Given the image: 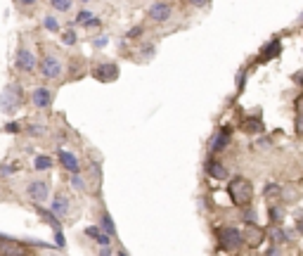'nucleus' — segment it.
<instances>
[{
	"instance_id": "bb28decb",
	"label": "nucleus",
	"mask_w": 303,
	"mask_h": 256,
	"mask_svg": "<svg viewBox=\"0 0 303 256\" xmlns=\"http://www.w3.org/2000/svg\"><path fill=\"white\" fill-rule=\"evenodd\" d=\"M247 130H249V133H260V130H263V124H260V121H256V124H247Z\"/></svg>"
},
{
	"instance_id": "aec40b11",
	"label": "nucleus",
	"mask_w": 303,
	"mask_h": 256,
	"mask_svg": "<svg viewBox=\"0 0 303 256\" xmlns=\"http://www.w3.org/2000/svg\"><path fill=\"white\" fill-rule=\"evenodd\" d=\"M52 166V159L48 157V154H41V157H36V169L38 171H48Z\"/></svg>"
},
{
	"instance_id": "7ed1b4c3",
	"label": "nucleus",
	"mask_w": 303,
	"mask_h": 256,
	"mask_svg": "<svg viewBox=\"0 0 303 256\" xmlns=\"http://www.w3.org/2000/svg\"><path fill=\"white\" fill-rule=\"evenodd\" d=\"M22 102H24V97H22V90H19L17 83H10L2 90V95H0V109H2L5 114H12L14 109H19Z\"/></svg>"
},
{
	"instance_id": "39448f33",
	"label": "nucleus",
	"mask_w": 303,
	"mask_h": 256,
	"mask_svg": "<svg viewBox=\"0 0 303 256\" xmlns=\"http://www.w3.org/2000/svg\"><path fill=\"white\" fill-rule=\"evenodd\" d=\"M38 66H41V74H43L45 78H57V76L62 74V69H64V66H62V62H59L54 55H45Z\"/></svg>"
},
{
	"instance_id": "2f4dec72",
	"label": "nucleus",
	"mask_w": 303,
	"mask_h": 256,
	"mask_svg": "<svg viewBox=\"0 0 303 256\" xmlns=\"http://www.w3.org/2000/svg\"><path fill=\"white\" fill-rule=\"evenodd\" d=\"M100 256H111V247H100Z\"/></svg>"
},
{
	"instance_id": "9b49d317",
	"label": "nucleus",
	"mask_w": 303,
	"mask_h": 256,
	"mask_svg": "<svg viewBox=\"0 0 303 256\" xmlns=\"http://www.w3.org/2000/svg\"><path fill=\"white\" fill-rule=\"evenodd\" d=\"M150 17L154 21H166L171 17V5L168 2H154L150 7Z\"/></svg>"
},
{
	"instance_id": "f8f14e48",
	"label": "nucleus",
	"mask_w": 303,
	"mask_h": 256,
	"mask_svg": "<svg viewBox=\"0 0 303 256\" xmlns=\"http://www.w3.org/2000/svg\"><path fill=\"white\" fill-rule=\"evenodd\" d=\"M227 142H230V128H220L216 135H213V140H211V152L216 154L220 149H225Z\"/></svg>"
},
{
	"instance_id": "6ab92c4d",
	"label": "nucleus",
	"mask_w": 303,
	"mask_h": 256,
	"mask_svg": "<svg viewBox=\"0 0 303 256\" xmlns=\"http://www.w3.org/2000/svg\"><path fill=\"white\" fill-rule=\"evenodd\" d=\"M50 5H52L57 12H69L71 5H74V0H50Z\"/></svg>"
},
{
	"instance_id": "c756f323",
	"label": "nucleus",
	"mask_w": 303,
	"mask_h": 256,
	"mask_svg": "<svg viewBox=\"0 0 303 256\" xmlns=\"http://www.w3.org/2000/svg\"><path fill=\"white\" fill-rule=\"evenodd\" d=\"M107 43H109L107 36H100V38H95V48H104Z\"/></svg>"
},
{
	"instance_id": "2eb2a0df",
	"label": "nucleus",
	"mask_w": 303,
	"mask_h": 256,
	"mask_svg": "<svg viewBox=\"0 0 303 256\" xmlns=\"http://www.w3.org/2000/svg\"><path fill=\"white\" fill-rule=\"evenodd\" d=\"M52 213L57 218H66V213H69V199H66L64 194H57L52 199Z\"/></svg>"
},
{
	"instance_id": "c9c22d12",
	"label": "nucleus",
	"mask_w": 303,
	"mask_h": 256,
	"mask_svg": "<svg viewBox=\"0 0 303 256\" xmlns=\"http://www.w3.org/2000/svg\"><path fill=\"white\" fill-rule=\"evenodd\" d=\"M19 2H22L24 7H29V5H36V2H38V0H19Z\"/></svg>"
},
{
	"instance_id": "20e7f679",
	"label": "nucleus",
	"mask_w": 303,
	"mask_h": 256,
	"mask_svg": "<svg viewBox=\"0 0 303 256\" xmlns=\"http://www.w3.org/2000/svg\"><path fill=\"white\" fill-rule=\"evenodd\" d=\"M26 194H29V199L36 204H41L48 199V194H50V183L48 181H33L29 183V188H26Z\"/></svg>"
},
{
	"instance_id": "f03ea898",
	"label": "nucleus",
	"mask_w": 303,
	"mask_h": 256,
	"mask_svg": "<svg viewBox=\"0 0 303 256\" xmlns=\"http://www.w3.org/2000/svg\"><path fill=\"white\" fill-rule=\"evenodd\" d=\"M216 235H218V247H220V249H227V252H235V249H239V247L244 245L242 230H237V228L225 225V228H218Z\"/></svg>"
},
{
	"instance_id": "7c9ffc66",
	"label": "nucleus",
	"mask_w": 303,
	"mask_h": 256,
	"mask_svg": "<svg viewBox=\"0 0 303 256\" xmlns=\"http://www.w3.org/2000/svg\"><path fill=\"white\" fill-rule=\"evenodd\" d=\"M268 256H282L280 247H277V245H272V247H270V252H268Z\"/></svg>"
},
{
	"instance_id": "dca6fc26",
	"label": "nucleus",
	"mask_w": 303,
	"mask_h": 256,
	"mask_svg": "<svg viewBox=\"0 0 303 256\" xmlns=\"http://www.w3.org/2000/svg\"><path fill=\"white\" fill-rule=\"evenodd\" d=\"M280 55V41H270L268 45H265V50L260 53L258 62H268V60H272V57H277Z\"/></svg>"
},
{
	"instance_id": "393cba45",
	"label": "nucleus",
	"mask_w": 303,
	"mask_h": 256,
	"mask_svg": "<svg viewBox=\"0 0 303 256\" xmlns=\"http://www.w3.org/2000/svg\"><path fill=\"white\" fill-rule=\"evenodd\" d=\"M100 233H102V230H100V228H95V225H90V228H86V235L90 237V240H98Z\"/></svg>"
},
{
	"instance_id": "1a4fd4ad",
	"label": "nucleus",
	"mask_w": 303,
	"mask_h": 256,
	"mask_svg": "<svg viewBox=\"0 0 303 256\" xmlns=\"http://www.w3.org/2000/svg\"><path fill=\"white\" fill-rule=\"evenodd\" d=\"M31 102L38 107V109H48L50 102H52V93H50L48 88H36L31 93Z\"/></svg>"
},
{
	"instance_id": "423d86ee",
	"label": "nucleus",
	"mask_w": 303,
	"mask_h": 256,
	"mask_svg": "<svg viewBox=\"0 0 303 256\" xmlns=\"http://www.w3.org/2000/svg\"><path fill=\"white\" fill-rule=\"evenodd\" d=\"M38 213L43 216L45 223H48V225H50V228L54 230V240H57V247H64V235H62V225H59V221L54 218V213H52V211H48V209H41V206H38Z\"/></svg>"
},
{
	"instance_id": "f704fd0d",
	"label": "nucleus",
	"mask_w": 303,
	"mask_h": 256,
	"mask_svg": "<svg viewBox=\"0 0 303 256\" xmlns=\"http://www.w3.org/2000/svg\"><path fill=\"white\" fill-rule=\"evenodd\" d=\"M14 171V166H0V173H12Z\"/></svg>"
},
{
	"instance_id": "5701e85b",
	"label": "nucleus",
	"mask_w": 303,
	"mask_h": 256,
	"mask_svg": "<svg viewBox=\"0 0 303 256\" xmlns=\"http://www.w3.org/2000/svg\"><path fill=\"white\" fill-rule=\"evenodd\" d=\"M270 237H272V242H277V245H280V242H284V240H287V233H284L282 228H275Z\"/></svg>"
},
{
	"instance_id": "72a5a7b5",
	"label": "nucleus",
	"mask_w": 303,
	"mask_h": 256,
	"mask_svg": "<svg viewBox=\"0 0 303 256\" xmlns=\"http://www.w3.org/2000/svg\"><path fill=\"white\" fill-rule=\"evenodd\" d=\"M5 130H7V133H17V130H19V126H17V124H7V126H5Z\"/></svg>"
},
{
	"instance_id": "f257e3e1",
	"label": "nucleus",
	"mask_w": 303,
	"mask_h": 256,
	"mask_svg": "<svg viewBox=\"0 0 303 256\" xmlns=\"http://www.w3.org/2000/svg\"><path fill=\"white\" fill-rule=\"evenodd\" d=\"M227 192H230L232 204H237V206H249V204L253 202V185H251V181L244 178V176L232 178L230 185H227Z\"/></svg>"
},
{
	"instance_id": "473e14b6",
	"label": "nucleus",
	"mask_w": 303,
	"mask_h": 256,
	"mask_svg": "<svg viewBox=\"0 0 303 256\" xmlns=\"http://www.w3.org/2000/svg\"><path fill=\"white\" fill-rule=\"evenodd\" d=\"M195 7H204V5H208V0H190Z\"/></svg>"
},
{
	"instance_id": "4468645a",
	"label": "nucleus",
	"mask_w": 303,
	"mask_h": 256,
	"mask_svg": "<svg viewBox=\"0 0 303 256\" xmlns=\"http://www.w3.org/2000/svg\"><path fill=\"white\" fill-rule=\"evenodd\" d=\"M206 173H208L211 178H216V181H225L227 178V169L218 159H211L206 164Z\"/></svg>"
},
{
	"instance_id": "0eeeda50",
	"label": "nucleus",
	"mask_w": 303,
	"mask_h": 256,
	"mask_svg": "<svg viewBox=\"0 0 303 256\" xmlns=\"http://www.w3.org/2000/svg\"><path fill=\"white\" fill-rule=\"evenodd\" d=\"M14 66H17L19 71H33V69H36V57H33L31 50H26V48H22V50L17 53Z\"/></svg>"
},
{
	"instance_id": "a878e982",
	"label": "nucleus",
	"mask_w": 303,
	"mask_h": 256,
	"mask_svg": "<svg viewBox=\"0 0 303 256\" xmlns=\"http://www.w3.org/2000/svg\"><path fill=\"white\" fill-rule=\"evenodd\" d=\"M71 185H74L76 190H83V188H86V183H83V178H81L78 173H76L74 178H71Z\"/></svg>"
},
{
	"instance_id": "ea45409f",
	"label": "nucleus",
	"mask_w": 303,
	"mask_h": 256,
	"mask_svg": "<svg viewBox=\"0 0 303 256\" xmlns=\"http://www.w3.org/2000/svg\"><path fill=\"white\" fill-rule=\"evenodd\" d=\"M83 2H88V0H83Z\"/></svg>"
},
{
	"instance_id": "9d476101",
	"label": "nucleus",
	"mask_w": 303,
	"mask_h": 256,
	"mask_svg": "<svg viewBox=\"0 0 303 256\" xmlns=\"http://www.w3.org/2000/svg\"><path fill=\"white\" fill-rule=\"evenodd\" d=\"M59 161H62V166H64L69 173H78V169H81V161L76 159L74 152H66V149H59Z\"/></svg>"
},
{
	"instance_id": "6e6552de",
	"label": "nucleus",
	"mask_w": 303,
	"mask_h": 256,
	"mask_svg": "<svg viewBox=\"0 0 303 256\" xmlns=\"http://www.w3.org/2000/svg\"><path fill=\"white\" fill-rule=\"evenodd\" d=\"M116 76H119V69H116V64H111V62L100 64L98 69H95V78H98V81H102V83L114 81Z\"/></svg>"
},
{
	"instance_id": "f3484780",
	"label": "nucleus",
	"mask_w": 303,
	"mask_h": 256,
	"mask_svg": "<svg viewBox=\"0 0 303 256\" xmlns=\"http://www.w3.org/2000/svg\"><path fill=\"white\" fill-rule=\"evenodd\" d=\"M100 223H102V233L104 235H109V237H114V235H116V225H114V221H111V216H109L107 211L102 213Z\"/></svg>"
},
{
	"instance_id": "4be33fe9",
	"label": "nucleus",
	"mask_w": 303,
	"mask_h": 256,
	"mask_svg": "<svg viewBox=\"0 0 303 256\" xmlns=\"http://www.w3.org/2000/svg\"><path fill=\"white\" fill-rule=\"evenodd\" d=\"M43 26H45V29H48V31H59V21H57V19H54V17H45V19H43Z\"/></svg>"
},
{
	"instance_id": "cd10ccee",
	"label": "nucleus",
	"mask_w": 303,
	"mask_h": 256,
	"mask_svg": "<svg viewBox=\"0 0 303 256\" xmlns=\"http://www.w3.org/2000/svg\"><path fill=\"white\" fill-rule=\"evenodd\" d=\"M62 38H64L66 45H74V43H76V33H74V31H66L64 36H62Z\"/></svg>"
},
{
	"instance_id": "58836bf2",
	"label": "nucleus",
	"mask_w": 303,
	"mask_h": 256,
	"mask_svg": "<svg viewBox=\"0 0 303 256\" xmlns=\"http://www.w3.org/2000/svg\"><path fill=\"white\" fill-rule=\"evenodd\" d=\"M119 256H128V254H126V252H123V249H121V252H119Z\"/></svg>"
},
{
	"instance_id": "e433bc0d",
	"label": "nucleus",
	"mask_w": 303,
	"mask_h": 256,
	"mask_svg": "<svg viewBox=\"0 0 303 256\" xmlns=\"http://www.w3.org/2000/svg\"><path fill=\"white\" fill-rule=\"evenodd\" d=\"M294 81H296L299 85H303V74H296V76H294Z\"/></svg>"
},
{
	"instance_id": "a211bd4d",
	"label": "nucleus",
	"mask_w": 303,
	"mask_h": 256,
	"mask_svg": "<svg viewBox=\"0 0 303 256\" xmlns=\"http://www.w3.org/2000/svg\"><path fill=\"white\" fill-rule=\"evenodd\" d=\"M2 256H26V249L19 247L17 242H10V245L2 247Z\"/></svg>"
},
{
	"instance_id": "412c9836",
	"label": "nucleus",
	"mask_w": 303,
	"mask_h": 256,
	"mask_svg": "<svg viewBox=\"0 0 303 256\" xmlns=\"http://www.w3.org/2000/svg\"><path fill=\"white\" fill-rule=\"evenodd\" d=\"M284 218V209L282 206H270V221L272 223H282Z\"/></svg>"
},
{
	"instance_id": "b1692460",
	"label": "nucleus",
	"mask_w": 303,
	"mask_h": 256,
	"mask_svg": "<svg viewBox=\"0 0 303 256\" xmlns=\"http://www.w3.org/2000/svg\"><path fill=\"white\" fill-rule=\"evenodd\" d=\"M93 19H95V17H93L90 12H86V10H83V12H81V14H78V19H76V21H78V24H90V21H93Z\"/></svg>"
},
{
	"instance_id": "ddd939ff",
	"label": "nucleus",
	"mask_w": 303,
	"mask_h": 256,
	"mask_svg": "<svg viewBox=\"0 0 303 256\" xmlns=\"http://www.w3.org/2000/svg\"><path fill=\"white\" fill-rule=\"evenodd\" d=\"M242 237H244V242H247L249 247H258L265 235H263V230H260L258 225H249L247 233H242Z\"/></svg>"
},
{
	"instance_id": "4c0bfd02",
	"label": "nucleus",
	"mask_w": 303,
	"mask_h": 256,
	"mask_svg": "<svg viewBox=\"0 0 303 256\" xmlns=\"http://www.w3.org/2000/svg\"><path fill=\"white\" fill-rule=\"evenodd\" d=\"M299 233H303V213H301V218H299Z\"/></svg>"
},
{
	"instance_id": "c85d7f7f",
	"label": "nucleus",
	"mask_w": 303,
	"mask_h": 256,
	"mask_svg": "<svg viewBox=\"0 0 303 256\" xmlns=\"http://www.w3.org/2000/svg\"><path fill=\"white\" fill-rule=\"evenodd\" d=\"M98 242H100V247H109V242H111V237H109V235H104V233H100Z\"/></svg>"
}]
</instances>
